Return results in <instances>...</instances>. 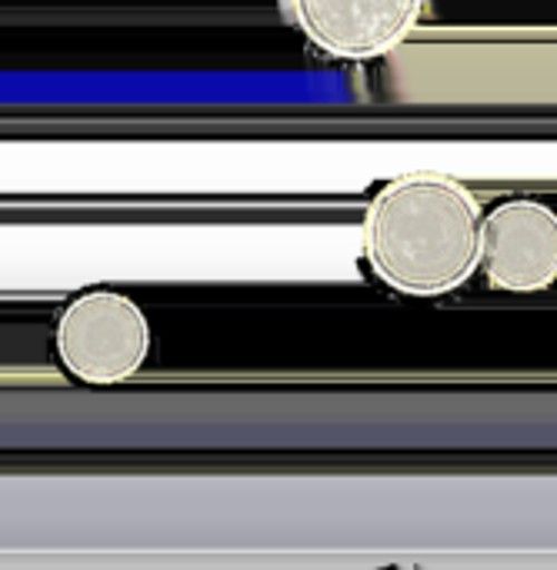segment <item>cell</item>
Segmentation results:
<instances>
[{"label":"cell","mask_w":557,"mask_h":570,"mask_svg":"<svg viewBox=\"0 0 557 570\" xmlns=\"http://www.w3.org/2000/svg\"><path fill=\"white\" fill-rule=\"evenodd\" d=\"M53 351L74 381L114 387L144 371L150 357V321L120 291H84L60 311Z\"/></svg>","instance_id":"obj_2"},{"label":"cell","mask_w":557,"mask_h":570,"mask_svg":"<svg viewBox=\"0 0 557 570\" xmlns=\"http://www.w3.org/2000/svg\"><path fill=\"white\" fill-rule=\"evenodd\" d=\"M495 291L535 294L557 281V214L535 200L515 197L481 220V264Z\"/></svg>","instance_id":"obj_4"},{"label":"cell","mask_w":557,"mask_h":570,"mask_svg":"<svg viewBox=\"0 0 557 570\" xmlns=\"http://www.w3.org/2000/svg\"><path fill=\"white\" fill-rule=\"evenodd\" d=\"M478 197L448 174L411 170L388 180L361 220L371 274L408 297H441L468 284L481 264Z\"/></svg>","instance_id":"obj_1"},{"label":"cell","mask_w":557,"mask_h":570,"mask_svg":"<svg viewBox=\"0 0 557 570\" xmlns=\"http://www.w3.org/2000/svg\"><path fill=\"white\" fill-rule=\"evenodd\" d=\"M311 47L338 60H374L398 50L424 13V0H284Z\"/></svg>","instance_id":"obj_3"}]
</instances>
